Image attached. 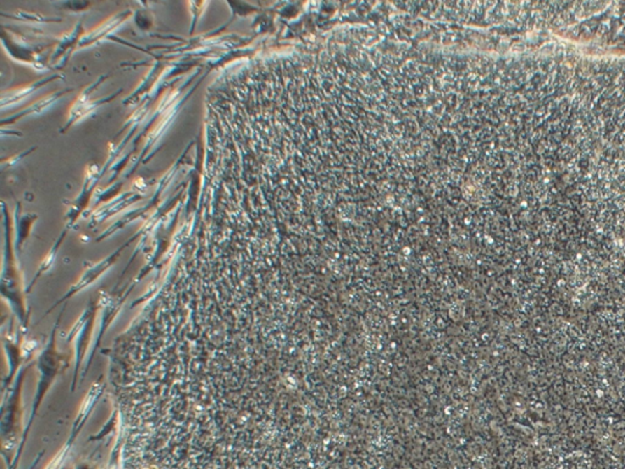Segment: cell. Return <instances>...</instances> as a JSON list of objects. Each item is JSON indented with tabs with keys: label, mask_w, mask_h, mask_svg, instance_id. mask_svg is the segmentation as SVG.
I'll list each match as a JSON object with an SVG mask.
<instances>
[{
	"label": "cell",
	"mask_w": 625,
	"mask_h": 469,
	"mask_svg": "<svg viewBox=\"0 0 625 469\" xmlns=\"http://www.w3.org/2000/svg\"><path fill=\"white\" fill-rule=\"evenodd\" d=\"M106 78H109V75H108V76L104 75V76L99 77L97 81L93 82L92 85L86 87V88L81 92V94L78 96L76 102L72 104L71 111H70V114H69L66 122L62 126V129L60 130L62 134L66 132L67 130L71 129L72 126L76 124V122H78V121H81L82 119H85L87 116L91 115L92 113L97 111L98 108H101V106L108 104L110 102L114 101L115 98H118V97L124 92V88H120L119 91L115 92L111 96L103 97V98H99V99H97V101H91L92 93L96 91L97 88L101 86V83H103Z\"/></svg>",
	"instance_id": "obj_1"
},
{
	"label": "cell",
	"mask_w": 625,
	"mask_h": 469,
	"mask_svg": "<svg viewBox=\"0 0 625 469\" xmlns=\"http://www.w3.org/2000/svg\"><path fill=\"white\" fill-rule=\"evenodd\" d=\"M17 39L19 38H13L11 36H8L5 29L1 31V42L11 58L29 64L31 66L36 67V70H44L47 67V62L39 52L24 41Z\"/></svg>",
	"instance_id": "obj_2"
},
{
	"label": "cell",
	"mask_w": 625,
	"mask_h": 469,
	"mask_svg": "<svg viewBox=\"0 0 625 469\" xmlns=\"http://www.w3.org/2000/svg\"><path fill=\"white\" fill-rule=\"evenodd\" d=\"M82 24L83 22L81 20L70 34H66L59 39L57 46L54 49V53L49 59V62L54 64L55 69H62L65 66L72 53L77 48H80V42L83 37V24Z\"/></svg>",
	"instance_id": "obj_3"
},
{
	"label": "cell",
	"mask_w": 625,
	"mask_h": 469,
	"mask_svg": "<svg viewBox=\"0 0 625 469\" xmlns=\"http://www.w3.org/2000/svg\"><path fill=\"white\" fill-rule=\"evenodd\" d=\"M101 175H103V173H101V170L99 172V168L97 165L90 167V169H88L81 193L78 195L75 201L72 202L71 209L67 213V216H69V219H70L71 223L88 206V203H90L92 197H93V193L96 191V185L99 181Z\"/></svg>",
	"instance_id": "obj_4"
},
{
	"label": "cell",
	"mask_w": 625,
	"mask_h": 469,
	"mask_svg": "<svg viewBox=\"0 0 625 469\" xmlns=\"http://www.w3.org/2000/svg\"><path fill=\"white\" fill-rule=\"evenodd\" d=\"M131 16H132L131 10H124L119 14L114 15L113 18H110L105 22H103L101 26H98L97 29H93L91 34L83 36L81 42H80V48L90 47V46L101 42L103 39L110 38L111 34L119 29L120 26L124 24L125 21L131 18Z\"/></svg>",
	"instance_id": "obj_5"
},
{
	"label": "cell",
	"mask_w": 625,
	"mask_h": 469,
	"mask_svg": "<svg viewBox=\"0 0 625 469\" xmlns=\"http://www.w3.org/2000/svg\"><path fill=\"white\" fill-rule=\"evenodd\" d=\"M169 66H170L169 62H164L162 59H157V62L152 66L148 75L144 77L142 83L137 87V90L127 99H125V106L139 104V102L143 101L146 96L148 97L149 92L153 90L154 86L157 85V82L159 80H162V77L164 76V71L169 69Z\"/></svg>",
	"instance_id": "obj_6"
},
{
	"label": "cell",
	"mask_w": 625,
	"mask_h": 469,
	"mask_svg": "<svg viewBox=\"0 0 625 469\" xmlns=\"http://www.w3.org/2000/svg\"><path fill=\"white\" fill-rule=\"evenodd\" d=\"M71 92H73V88H67V90H64V91L55 92V93H52V94L44 97L41 101L34 103L32 106L24 108V111H19V113H16L14 115L1 120V126L5 127L6 125H14L15 122H17L19 120L27 118V116L42 114L44 111L50 109L57 102L60 101L62 97L66 96V94L71 93Z\"/></svg>",
	"instance_id": "obj_7"
},
{
	"label": "cell",
	"mask_w": 625,
	"mask_h": 469,
	"mask_svg": "<svg viewBox=\"0 0 625 469\" xmlns=\"http://www.w3.org/2000/svg\"><path fill=\"white\" fill-rule=\"evenodd\" d=\"M62 75H54V76L50 77H44V78H41L38 81L34 82V83H31L29 86L21 87L19 90H15V91L11 92H4L3 94H1V106L3 108H6L8 106H14L16 103H19V102L22 101L24 98H27V97L31 96L32 93L39 90L41 87L45 86V85H48L50 82L55 81L57 78H62Z\"/></svg>",
	"instance_id": "obj_8"
},
{
	"label": "cell",
	"mask_w": 625,
	"mask_h": 469,
	"mask_svg": "<svg viewBox=\"0 0 625 469\" xmlns=\"http://www.w3.org/2000/svg\"><path fill=\"white\" fill-rule=\"evenodd\" d=\"M143 195L139 191L129 192V193H126L124 196L120 197L119 200H115V201L111 202L109 204H106V206H104L101 211H99V213L97 211V220H98V218H101V220H103L106 216H111L113 214H115V213H118V211L124 209L126 206H131V204H134L136 202L141 201V200H143Z\"/></svg>",
	"instance_id": "obj_9"
},
{
	"label": "cell",
	"mask_w": 625,
	"mask_h": 469,
	"mask_svg": "<svg viewBox=\"0 0 625 469\" xmlns=\"http://www.w3.org/2000/svg\"><path fill=\"white\" fill-rule=\"evenodd\" d=\"M9 18H14L16 20H21V21H29V22H39V24H42V22H60L62 19H59V18H55V19H52V18H45V16H42V15L34 14V13H15V14L9 15Z\"/></svg>",
	"instance_id": "obj_10"
},
{
	"label": "cell",
	"mask_w": 625,
	"mask_h": 469,
	"mask_svg": "<svg viewBox=\"0 0 625 469\" xmlns=\"http://www.w3.org/2000/svg\"><path fill=\"white\" fill-rule=\"evenodd\" d=\"M121 188H122V182L119 181L115 182L114 185H111L108 190L97 191L94 206H99L103 202L109 201L113 197L118 196L119 192L121 191Z\"/></svg>",
	"instance_id": "obj_11"
},
{
	"label": "cell",
	"mask_w": 625,
	"mask_h": 469,
	"mask_svg": "<svg viewBox=\"0 0 625 469\" xmlns=\"http://www.w3.org/2000/svg\"><path fill=\"white\" fill-rule=\"evenodd\" d=\"M134 22L139 26V29L142 31H148L152 29L154 24V18L150 15L149 11L146 9L139 10V13H136Z\"/></svg>",
	"instance_id": "obj_12"
},
{
	"label": "cell",
	"mask_w": 625,
	"mask_h": 469,
	"mask_svg": "<svg viewBox=\"0 0 625 469\" xmlns=\"http://www.w3.org/2000/svg\"><path fill=\"white\" fill-rule=\"evenodd\" d=\"M55 5L59 6V8H62V9L67 10V11L78 13V11H83L87 8H90L91 3H87V1H62V3H55Z\"/></svg>",
	"instance_id": "obj_13"
},
{
	"label": "cell",
	"mask_w": 625,
	"mask_h": 469,
	"mask_svg": "<svg viewBox=\"0 0 625 469\" xmlns=\"http://www.w3.org/2000/svg\"><path fill=\"white\" fill-rule=\"evenodd\" d=\"M190 6H191L192 15H193V16H192L191 31H190V34H193L195 29H196L197 22H198V19H199L201 15L203 14L204 8L206 6V3H190Z\"/></svg>",
	"instance_id": "obj_14"
},
{
	"label": "cell",
	"mask_w": 625,
	"mask_h": 469,
	"mask_svg": "<svg viewBox=\"0 0 625 469\" xmlns=\"http://www.w3.org/2000/svg\"><path fill=\"white\" fill-rule=\"evenodd\" d=\"M34 149L36 148L34 147V148L29 149V150H26V152L20 154V155H15V157H11V158L9 159H1V163L5 164V165H3V168H5V167H14L15 164H17V162L24 158V157H26L27 154H31V152L34 150Z\"/></svg>",
	"instance_id": "obj_15"
}]
</instances>
